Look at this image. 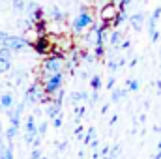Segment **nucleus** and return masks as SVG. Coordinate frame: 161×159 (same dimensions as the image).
Returning a JSON list of instances; mask_svg holds the SVG:
<instances>
[{"label": "nucleus", "mask_w": 161, "mask_h": 159, "mask_svg": "<svg viewBox=\"0 0 161 159\" xmlns=\"http://www.w3.org/2000/svg\"><path fill=\"white\" fill-rule=\"evenodd\" d=\"M62 80H64V73L62 71L60 73H54V75H49L45 79V84H43V92L47 96H53V94L60 92L62 90Z\"/></svg>", "instance_id": "nucleus-1"}, {"label": "nucleus", "mask_w": 161, "mask_h": 159, "mask_svg": "<svg viewBox=\"0 0 161 159\" xmlns=\"http://www.w3.org/2000/svg\"><path fill=\"white\" fill-rule=\"evenodd\" d=\"M38 125H36V116L28 114V118L25 122V142L28 146H34V140L38 139Z\"/></svg>", "instance_id": "nucleus-2"}, {"label": "nucleus", "mask_w": 161, "mask_h": 159, "mask_svg": "<svg viewBox=\"0 0 161 159\" xmlns=\"http://www.w3.org/2000/svg\"><path fill=\"white\" fill-rule=\"evenodd\" d=\"M124 94H125V90H114V92H113V101H118Z\"/></svg>", "instance_id": "nucleus-17"}, {"label": "nucleus", "mask_w": 161, "mask_h": 159, "mask_svg": "<svg viewBox=\"0 0 161 159\" xmlns=\"http://www.w3.org/2000/svg\"><path fill=\"white\" fill-rule=\"evenodd\" d=\"M47 125H49L47 122H43V123H40V125H38V135H40V137H43V135L47 133Z\"/></svg>", "instance_id": "nucleus-15"}, {"label": "nucleus", "mask_w": 161, "mask_h": 159, "mask_svg": "<svg viewBox=\"0 0 161 159\" xmlns=\"http://www.w3.org/2000/svg\"><path fill=\"white\" fill-rule=\"evenodd\" d=\"M141 21H142V15H135V17H131V23L135 25V28L141 26Z\"/></svg>", "instance_id": "nucleus-18"}, {"label": "nucleus", "mask_w": 161, "mask_h": 159, "mask_svg": "<svg viewBox=\"0 0 161 159\" xmlns=\"http://www.w3.org/2000/svg\"><path fill=\"white\" fill-rule=\"evenodd\" d=\"M43 71H45L47 75L60 73V71H62V58H60V56H56V58H49V60H45Z\"/></svg>", "instance_id": "nucleus-4"}, {"label": "nucleus", "mask_w": 161, "mask_h": 159, "mask_svg": "<svg viewBox=\"0 0 161 159\" xmlns=\"http://www.w3.org/2000/svg\"><path fill=\"white\" fill-rule=\"evenodd\" d=\"M90 25H94V23H92V15L88 13V9H86V8H80L79 15L73 19V30H75V32H80V30L88 28Z\"/></svg>", "instance_id": "nucleus-3"}, {"label": "nucleus", "mask_w": 161, "mask_h": 159, "mask_svg": "<svg viewBox=\"0 0 161 159\" xmlns=\"http://www.w3.org/2000/svg\"><path fill=\"white\" fill-rule=\"evenodd\" d=\"M40 157H41V150H40V148H34L28 159H40Z\"/></svg>", "instance_id": "nucleus-19"}, {"label": "nucleus", "mask_w": 161, "mask_h": 159, "mask_svg": "<svg viewBox=\"0 0 161 159\" xmlns=\"http://www.w3.org/2000/svg\"><path fill=\"white\" fill-rule=\"evenodd\" d=\"M101 15H103V19H105V21H107V19H113V17L116 15V9H114L113 6H107V8H105V11H103Z\"/></svg>", "instance_id": "nucleus-10"}, {"label": "nucleus", "mask_w": 161, "mask_h": 159, "mask_svg": "<svg viewBox=\"0 0 161 159\" xmlns=\"http://www.w3.org/2000/svg\"><path fill=\"white\" fill-rule=\"evenodd\" d=\"M82 99H88V94H86V92H73V94H71V101H73V103H79Z\"/></svg>", "instance_id": "nucleus-8"}, {"label": "nucleus", "mask_w": 161, "mask_h": 159, "mask_svg": "<svg viewBox=\"0 0 161 159\" xmlns=\"http://www.w3.org/2000/svg\"><path fill=\"white\" fill-rule=\"evenodd\" d=\"M13 101H15V99H13V96L8 92V94H4V96L0 97V107H2V109H6V111H9V109L13 107Z\"/></svg>", "instance_id": "nucleus-6"}, {"label": "nucleus", "mask_w": 161, "mask_h": 159, "mask_svg": "<svg viewBox=\"0 0 161 159\" xmlns=\"http://www.w3.org/2000/svg\"><path fill=\"white\" fill-rule=\"evenodd\" d=\"M99 2H101V0H99Z\"/></svg>", "instance_id": "nucleus-25"}, {"label": "nucleus", "mask_w": 161, "mask_h": 159, "mask_svg": "<svg viewBox=\"0 0 161 159\" xmlns=\"http://www.w3.org/2000/svg\"><path fill=\"white\" fill-rule=\"evenodd\" d=\"M0 159H15L13 157V146H9V144L0 146Z\"/></svg>", "instance_id": "nucleus-7"}, {"label": "nucleus", "mask_w": 161, "mask_h": 159, "mask_svg": "<svg viewBox=\"0 0 161 159\" xmlns=\"http://www.w3.org/2000/svg\"><path fill=\"white\" fill-rule=\"evenodd\" d=\"M120 43V32H113L111 34V45H118Z\"/></svg>", "instance_id": "nucleus-14"}, {"label": "nucleus", "mask_w": 161, "mask_h": 159, "mask_svg": "<svg viewBox=\"0 0 161 159\" xmlns=\"http://www.w3.org/2000/svg\"><path fill=\"white\" fill-rule=\"evenodd\" d=\"M13 6H15L19 11H23V9H25V2H23V0H13Z\"/></svg>", "instance_id": "nucleus-20"}, {"label": "nucleus", "mask_w": 161, "mask_h": 159, "mask_svg": "<svg viewBox=\"0 0 161 159\" xmlns=\"http://www.w3.org/2000/svg\"><path fill=\"white\" fill-rule=\"evenodd\" d=\"M11 54H13V51H9L6 47H0V56L2 58H11Z\"/></svg>", "instance_id": "nucleus-13"}, {"label": "nucleus", "mask_w": 161, "mask_h": 159, "mask_svg": "<svg viewBox=\"0 0 161 159\" xmlns=\"http://www.w3.org/2000/svg\"><path fill=\"white\" fill-rule=\"evenodd\" d=\"M11 69V64H9V58H2L0 56V73H6Z\"/></svg>", "instance_id": "nucleus-9"}, {"label": "nucleus", "mask_w": 161, "mask_h": 159, "mask_svg": "<svg viewBox=\"0 0 161 159\" xmlns=\"http://www.w3.org/2000/svg\"><path fill=\"white\" fill-rule=\"evenodd\" d=\"M158 148H159V152H161V139H159V144H158Z\"/></svg>", "instance_id": "nucleus-23"}, {"label": "nucleus", "mask_w": 161, "mask_h": 159, "mask_svg": "<svg viewBox=\"0 0 161 159\" xmlns=\"http://www.w3.org/2000/svg\"><path fill=\"white\" fill-rule=\"evenodd\" d=\"M49 15H51V19L54 21V23H62L64 19H66V15H64V11L58 8V6H53L51 9H49Z\"/></svg>", "instance_id": "nucleus-5"}, {"label": "nucleus", "mask_w": 161, "mask_h": 159, "mask_svg": "<svg viewBox=\"0 0 161 159\" xmlns=\"http://www.w3.org/2000/svg\"><path fill=\"white\" fill-rule=\"evenodd\" d=\"M127 90L137 92V90H139V82H137V80H129V82H127Z\"/></svg>", "instance_id": "nucleus-16"}, {"label": "nucleus", "mask_w": 161, "mask_h": 159, "mask_svg": "<svg viewBox=\"0 0 161 159\" xmlns=\"http://www.w3.org/2000/svg\"><path fill=\"white\" fill-rule=\"evenodd\" d=\"M94 129H88V133H86V137H84V144H92L94 142Z\"/></svg>", "instance_id": "nucleus-12"}, {"label": "nucleus", "mask_w": 161, "mask_h": 159, "mask_svg": "<svg viewBox=\"0 0 161 159\" xmlns=\"http://www.w3.org/2000/svg\"><path fill=\"white\" fill-rule=\"evenodd\" d=\"M4 137H6V133H4V127H2V122H0V146H6Z\"/></svg>", "instance_id": "nucleus-21"}, {"label": "nucleus", "mask_w": 161, "mask_h": 159, "mask_svg": "<svg viewBox=\"0 0 161 159\" xmlns=\"http://www.w3.org/2000/svg\"><path fill=\"white\" fill-rule=\"evenodd\" d=\"M40 159H47V157H43V156H41V157H40Z\"/></svg>", "instance_id": "nucleus-24"}, {"label": "nucleus", "mask_w": 161, "mask_h": 159, "mask_svg": "<svg viewBox=\"0 0 161 159\" xmlns=\"http://www.w3.org/2000/svg\"><path fill=\"white\" fill-rule=\"evenodd\" d=\"M53 123H54V127H56V129H58V127H60V125H62V114H60V116H56V118L53 120Z\"/></svg>", "instance_id": "nucleus-22"}, {"label": "nucleus", "mask_w": 161, "mask_h": 159, "mask_svg": "<svg viewBox=\"0 0 161 159\" xmlns=\"http://www.w3.org/2000/svg\"><path fill=\"white\" fill-rule=\"evenodd\" d=\"M90 86H92L94 92H97V90L101 88V79H99V75H94V77L90 79Z\"/></svg>", "instance_id": "nucleus-11"}]
</instances>
